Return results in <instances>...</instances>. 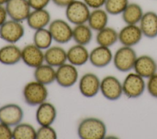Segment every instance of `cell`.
Segmentation results:
<instances>
[{
	"label": "cell",
	"mask_w": 157,
	"mask_h": 139,
	"mask_svg": "<svg viewBox=\"0 0 157 139\" xmlns=\"http://www.w3.org/2000/svg\"><path fill=\"white\" fill-rule=\"evenodd\" d=\"M133 70L144 78L148 79L157 72V62L153 57L142 54L137 56Z\"/></svg>",
	"instance_id": "2e32d148"
},
{
	"label": "cell",
	"mask_w": 157,
	"mask_h": 139,
	"mask_svg": "<svg viewBox=\"0 0 157 139\" xmlns=\"http://www.w3.org/2000/svg\"><path fill=\"white\" fill-rule=\"evenodd\" d=\"M35 116L39 126H52L56 119L57 110L53 103L45 101L37 106Z\"/></svg>",
	"instance_id": "e0dca14e"
},
{
	"label": "cell",
	"mask_w": 157,
	"mask_h": 139,
	"mask_svg": "<svg viewBox=\"0 0 157 139\" xmlns=\"http://www.w3.org/2000/svg\"><path fill=\"white\" fill-rule=\"evenodd\" d=\"M146 89L152 97L157 99V72L148 78Z\"/></svg>",
	"instance_id": "1f68e13d"
},
{
	"label": "cell",
	"mask_w": 157,
	"mask_h": 139,
	"mask_svg": "<svg viewBox=\"0 0 157 139\" xmlns=\"http://www.w3.org/2000/svg\"><path fill=\"white\" fill-rule=\"evenodd\" d=\"M144 79L134 72L129 73L122 82L123 94L129 99L140 97L146 89Z\"/></svg>",
	"instance_id": "5b68a950"
},
{
	"label": "cell",
	"mask_w": 157,
	"mask_h": 139,
	"mask_svg": "<svg viewBox=\"0 0 157 139\" xmlns=\"http://www.w3.org/2000/svg\"><path fill=\"white\" fill-rule=\"evenodd\" d=\"M113 55L109 47L98 45L90 51L89 61L94 67L104 68L112 62Z\"/></svg>",
	"instance_id": "9a60e30c"
},
{
	"label": "cell",
	"mask_w": 157,
	"mask_h": 139,
	"mask_svg": "<svg viewBox=\"0 0 157 139\" xmlns=\"http://www.w3.org/2000/svg\"><path fill=\"white\" fill-rule=\"evenodd\" d=\"M8 18L5 6L0 5V27L8 20Z\"/></svg>",
	"instance_id": "d590c367"
},
{
	"label": "cell",
	"mask_w": 157,
	"mask_h": 139,
	"mask_svg": "<svg viewBox=\"0 0 157 139\" xmlns=\"http://www.w3.org/2000/svg\"><path fill=\"white\" fill-rule=\"evenodd\" d=\"M101 80L93 72L84 73L78 80L80 93L86 98L95 97L100 92Z\"/></svg>",
	"instance_id": "30bf717a"
},
{
	"label": "cell",
	"mask_w": 157,
	"mask_h": 139,
	"mask_svg": "<svg viewBox=\"0 0 157 139\" xmlns=\"http://www.w3.org/2000/svg\"><path fill=\"white\" fill-rule=\"evenodd\" d=\"M90 8L82 0H74L65 8V16L67 21L74 25L86 23Z\"/></svg>",
	"instance_id": "277c9868"
},
{
	"label": "cell",
	"mask_w": 157,
	"mask_h": 139,
	"mask_svg": "<svg viewBox=\"0 0 157 139\" xmlns=\"http://www.w3.org/2000/svg\"><path fill=\"white\" fill-rule=\"evenodd\" d=\"M96 32L95 39L98 45L110 48L118 42V31L112 27L107 26Z\"/></svg>",
	"instance_id": "484cf974"
},
{
	"label": "cell",
	"mask_w": 157,
	"mask_h": 139,
	"mask_svg": "<svg viewBox=\"0 0 157 139\" xmlns=\"http://www.w3.org/2000/svg\"><path fill=\"white\" fill-rule=\"evenodd\" d=\"M34 80L45 85H49L55 81L56 69L52 66L45 63L34 69Z\"/></svg>",
	"instance_id": "cb8c5ba5"
},
{
	"label": "cell",
	"mask_w": 157,
	"mask_h": 139,
	"mask_svg": "<svg viewBox=\"0 0 157 139\" xmlns=\"http://www.w3.org/2000/svg\"><path fill=\"white\" fill-rule=\"evenodd\" d=\"M138 25L144 37L151 39L157 37V13L155 12H144Z\"/></svg>",
	"instance_id": "d6986e66"
},
{
	"label": "cell",
	"mask_w": 157,
	"mask_h": 139,
	"mask_svg": "<svg viewBox=\"0 0 157 139\" xmlns=\"http://www.w3.org/2000/svg\"><path fill=\"white\" fill-rule=\"evenodd\" d=\"M32 9H46L52 0H28Z\"/></svg>",
	"instance_id": "836d02e7"
},
{
	"label": "cell",
	"mask_w": 157,
	"mask_h": 139,
	"mask_svg": "<svg viewBox=\"0 0 157 139\" xmlns=\"http://www.w3.org/2000/svg\"><path fill=\"white\" fill-rule=\"evenodd\" d=\"M143 37L138 24H126L118 31V42L123 46L133 47L142 40Z\"/></svg>",
	"instance_id": "5bb4252c"
},
{
	"label": "cell",
	"mask_w": 157,
	"mask_h": 139,
	"mask_svg": "<svg viewBox=\"0 0 157 139\" xmlns=\"http://www.w3.org/2000/svg\"><path fill=\"white\" fill-rule=\"evenodd\" d=\"M45 62L53 67H58L67 62V51L60 46H51L44 51Z\"/></svg>",
	"instance_id": "44dd1931"
},
{
	"label": "cell",
	"mask_w": 157,
	"mask_h": 139,
	"mask_svg": "<svg viewBox=\"0 0 157 139\" xmlns=\"http://www.w3.org/2000/svg\"><path fill=\"white\" fill-rule=\"evenodd\" d=\"M109 14L102 8L91 9L87 24L93 31H98L107 26Z\"/></svg>",
	"instance_id": "603a6c76"
},
{
	"label": "cell",
	"mask_w": 157,
	"mask_h": 139,
	"mask_svg": "<svg viewBox=\"0 0 157 139\" xmlns=\"http://www.w3.org/2000/svg\"><path fill=\"white\" fill-rule=\"evenodd\" d=\"M23 117V110L17 103H9L0 107V122L13 127L22 122Z\"/></svg>",
	"instance_id": "8fae6325"
},
{
	"label": "cell",
	"mask_w": 157,
	"mask_h": 139,
	"mask_svg": "<svg viewBox=\"0 0 157 139\" xmlns=\"http://www.w3.org/2000/svg\"><path fill=\"white\" fill-rule=\"evenodd\" d=\"M57 133L52 126H40L36 130V139H56Z\"/></svg>",
	"instance_id": "4dcf8cb0"
},
{
	"label": "cell",
	"mask_w": 157,
	"mask_h": 139,
	"mask_svg": "<svg viewBox=\"0 0 157 139\" xmlns=\"http://www.w3.org/2000/svg\"><path fill=\"white\" fill-rule=\"evenodd\" d=\"M63 19L56 18L51 21L48 28L53 41L58 44H65L72 39V27Z\"/></svg>",
	"instance_id": "8992f818"
},
{
	"label": "cell",
	"mask_w": 157,
	"mask_h": 139,
	"mask_svg": "<svg viewBox=\"0 0 157 139\" xmlns=\"http://www.w3.org/2000/svg\"><path fill=\"white\" fill-rule=\"evenodd\" d=\"M9 0H0V5L5 6V4L8 2Z\"/></svg>",
	"instance_id": "74e56055"
},
{
	"label": "cell",
	"mask_w": 157,
	"mask_h": 139,
	"mask_svg": "<svg viewBox=\"0 0 157 139\" xmlns=\"http://www.w3.org/2000/svg\"><path fill=\"white\" fill-rule=\"evenodd\" d=\"M137 58V53L133 47L122 45L114 53L112 62L117 70L128 72L133 69Z\"/></svg>",
	"instance_id": "3957f363"
},
{
	"label": "cell",
	"mask_w": 157,
	"mask_h": 139,
	"mask_svg": "<svg viewBox=\"0 0 157 139\" xmlns=\"http://www.w3.org/2000/svg\"><path fill=\"white\" fill-rule=\"evenodd\" d=\"M144 13V10L140 4L129 2L121 15L126 24H138Z\"/></svg>",
	"instance_id": "d4e9b609"
},
{
	"label": "cell",
	"mask_w": 157,
	"mask_h": 139,
	"mask_svg": "<svg viewBox=\"0 0 157 139\" xmlns=\"http://www.w3.org/2000/svg\"><path fill=\"white\" fill-rule=\"evenodd\" d=\"M25 32L22 22L8 19L0 27V38L7 43L15 44L23 37Z\"/></svg>",
	"instance_id": "52a82bcc"
},
{
	"label": "cell",
	"mask_w": 157,
	"mask_h": 139,
	"mask_svg": "<svg viewBox=\"0 0 157 139\" xmlns=\"http://www.w3.org/2000/svg\"><path fill=\"white\" fill-rule=\"evenodd\" d=\"M5 7L10 19L20 22L26 21L32 10L28 0H9Z\"/></svg>",
	"instance_id": "7c38bea8"
},
{
	"label": "cell",
	"mask_w": 157,
	"mask_h": 139,
	"mask_svg": "<svg viewBox=\"0 0 157 139\" xmlns=\"http://www.w3.org/2000/svg\"><path fill=\"white\" fill-rule=\"evenodd\" d=\"M100 92L109 100H118L123 94L122 82L113 75H107L101 80Z\"/></svg>",
	"instance_id": "9c48e42d"
},
{
	"label": "cell",
	"mask_w": 157,
	"mask_h": 139,
	"mask_svg": "<svg viewBox=\"0 0 157 139\" xmlns=\"http://www.w3.org/2000/svg\"><path fill=\"white\" fill-rule=\"evenodd\" d=\"M93 31L87 23L74 25L72 28V40L77 44L86 46L93 39Z\"/></svg>",
	"instance_id": "4316f807"
},
{
	"label": "cell",
	"mask_w": 157,
	"mask_h": 139,
	"mask_svg": "<svg viewBox=\"0 0 157 139\" xmlns=\"http://www.w3.org/2000/svg\"><path fill=\"white\" fill-rule=\"evenodd\" d=\"M0 139H13L12 127L0 122Z\"/></svg>",
	"instance_id": "d6a6232c"
},
{
	"label": "cell",
	"mask_w": 157,
	"mask_h": 139,
	"mask_svg": "<svg viewBox=\"0 0 157 139\" xmlns=\"http://www.w3.org/2000/svg\"><path fill=\"white\" fill-rule=\"evenodd\" d=\"M21 61L29 67L35 69L45 62L44 51L33 43L27 44L21 49Z\"/></svg>",
	"instance_id": "4fadbf2b"
},
{
	"label": "cell",
	"mask_w": 157,
	"mask_h": 139,
	"mask_svg": "<svg viewBox=\"0 0 157 139\" xmlns=\"http://www.w3.org/2000/svg\"><path fill=\"white\" fill-rule=\"evenodd\" d=\"M21 61V49L13 43H7L0 48V63L13 66Z\"/></svg>",
	"instance_id": "ffe728a7"
},
{
	"label": "cell",
	"mask_w": 157,
	"mask_h": 139,
	"mask_svg": "<svg viewBox=\"0 0 157 139\" xmlns=\"http://www.w3.org/2000/svg\"><path fill=\"white\" fill-rule=\"evenodd\" d=\"M51 21V15L46 9H32L26 20L28 27L34 31L47 28Z\"/></svg>",
	"instance_id": "ac0fdd59"
},
{
	"label": "cell",
	"mask_w": 157,
	"mask_h": 139,
	"mask_svg": "<svg viewBox=\"0 0 157 139\" xmlns=\"http://www.w3.org/2000/svg\"><path fill=\"white\" fill-rule=\"evenodd\" d=\"M90 52L86 46L75 43L67 50V62L78 67L85 64L89 61Z\"/></svg>",
	"instance_id": "7402d4cb"
},
{
	"label": "cell",
	"mask_w": 157,
	"mask_h": 139,
	"mask_svg": "<svg viewBox=\"0 0 157 139\" xmlns=\"http://www.w3.org/2000/svg\"><path fill=\"white\" fill-rule=\"evenodd\" d=\"M90 9L104 7L106 0H82Z\"/></svg>",
	"instance_id": "e575fe53"
},
{
	"label": "cell",
	"mask_w": 157,
	"mask_h": 139,
	"mask_svg": "<svg viewBox=\"0 0 157 139\" xmlns=\"http://www.w3.org/2000/svg\"><path fill=\"white\" fill-rule=\"evenodd\" d=\"M78 81V71L77 67L66 62L56 69L55 81L64 88L72 87Z\"/></svg>",
	"instance_id": "ba28073f"
},
{
	"label": "cell",
	"mask_w": 157,
	"mask_h": 139,
	"mask_svg": "<svg viewBox=\"0 0 157 139\" xmlns=\"http://www.w3.org/2000/svg\"><path fill=\"white\" fill-rule=\"evenodd\" d=\"M53 41L48 28H44L34 31L33 43L42 50H45L52 46Z\"/></svg>",
	"instance_id": "83f0119b"
},
{
	"label": "cell",
	"mask_w": 157,
	"mask_h": 139,
	"mask_svg": "<svg viewBox=\"0 0 157 139\" xmlns=\"http://www.w3.org/2000/svg\"><path fill=\"white\" fill-rule=\"evenodd\" d=\"M74 0H52V2L57 7L66 8Z\"/></svg>",
	"instance_id": "8d00e7d4"
},
{
	"label": "cell",
	"mask_w": 157,
	"mask_h": 139,
	"mask_svg": "<svg viewBox=\"0 0 157 139\" xmlns=\"http://www.w3.org/2000/svg\"><path fill=\"white\" fill-rule=\"evenodd\" d=\"M22 96L27 105L31 107H37L47 101L48 91L47 86L34 80L25 84L22 90Z\"/></svg>",
	"instance_id": "7a4b0ae2"
},
{
	"label": "cell",
	"mask_w": 157,
	"mask_h": 139,
	"mask_svg": "<svg viewBox=\"0 0 157 139\" xmlns=\"http://www.w3.org/2000/svg\"><path fill=\"white\" fill-rule=\"evenodd\" d=\"M77 132L81 139H104L106 137L107 126L98 118L86 117L78 124Z\"/></svg>",
	"instance_id": "6da1fadb"
},
{
	"label": "cell",
	"mask_w": 157,
	"mask_h": 139,
	"mask_svg": "<svg viewBox=\"0 0 157 139\" xmlns=\"http://www.w3.org/2000/svg\"><path fill=\"white\" fill-rule=\"evenodd\" d=\"M129 3V0H106L104 9L110 15H121Z\"/></svg>",
	"instance_id": "f546056e"
},
{
	"label": "cell",
	"mask_w": 157,
	"mask_h": 139,
	"mask_svg": "<svg viewBox=\"0 0 157 139\" xmlns=\"http://www.w3.org/2000/svg\"><path fill=\"white\" fill-rule=\"evenodd\" d=\"M13 139H36V129L26 122L18 124L13 127Z\"/></svg>",
	"instance_id": "f1b7e54d"
}]
</instances>
